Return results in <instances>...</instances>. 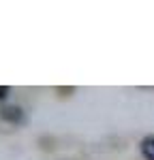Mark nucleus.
<instances>
[{"label":"nucleus","mask_w":154,"mask_h":160,"mask_svg":"<svg viewBox=\"0 0 154 160\" xmlns=\"http://www.w3.org/2000/svg\"><path fill=\"white\" fill-rule=\"evenodd\" d=\"M7 92H9V88H0V98H4V96H7Z\"/></svg>","instance_id":"nucleus-3"},{"label":"nucleus","mask_w":154,"mask_h":160,"mask_svg":"<svg viewBox=\"0 0 154 160\" xmlns=\"http://www.w3.org/2000/svg\"><path fill=\"white\" fill-rule=\"evenodd\" d=\"M141 154L146 160H154V137H146L141 141Z\"/></svg>","instance_id":"nucleus-2"},{"label":"nucleus","mask_w":154,"mask_h":160,"mask_svg":"<svg viewBox=\"0 0 154 160\" xmlns=\"http://www.w3.org/2000/svg\"><path fill=\"white\" fill-rule=\"evenodd\" d=\"M0 115L7 122H19L22 120V109L19 107H4V109H0Z\"/></svg>","instance_id":"nucleus-1"}]
</instances>
